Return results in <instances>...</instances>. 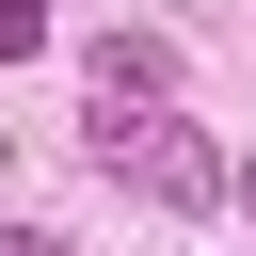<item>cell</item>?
Listing matches in <instances>:
<instances>
[{"label": "cell", "instance_id": "obj_1", "mask_svg": "<svg viewBox=\"0 0 256 256\" xmlns=\"http://www.w3.org/2000/svg\"><path fill=\"white\" fill-rule=\"evenodd\" d=\"M96 112H176V48L160 32H96Z\"/></svg>", "mask_w": 256, "mask_h": 256}, {"label": "cell", "instance_id": "obj_2", "mask_svg": "<svg viewBox=\"0 0 256 256\" xmlns=\"http://www.w3.org/2000/svg\"><path fill=\"white\" fill-rule=\"evenodd\" d=\"M48 48V0H0V64H32Z\"/></svg>", "mask_w": 256, "mask_h": 256}, {"label": "cell", "instance_id": "obj_3", "mask_svg": "<svg viewBox=\"0 0 256 256\" xmlns=\"http://www.w3.org/2000/svg\"><path fill=\"white\" fill-rule=\"evenodd\" d=\"M0 256H80V240H64V224H0Z\"/></svg>", "mask_w": 256, "mask_h": 256}, {"label": "cell", "instance_id": "obj_4", "mask_svg": "<svg viewBox=\"0 0 256 256\" xmlns=\"http://www.w3.org/2000/svg\"><path fill=\"white\" fill-rule=\"evenodd\" d=\"M224 208H240V224H256V144H240V160H224Z\"/></svg>", "mask_w": 256, "mask_h": 256}, {"label": "cell", "instance_id": "obj_5", "mask_svg": "<svg viewBox=\"0 0 256 256\" xmlns=\"http://www.w3.org/2000/svg\"><path fill=\"white\" fill-rule=\"evenodd\" d=\"M0 160H16V128H0Z\"/></svg>", "mask_w": 256, "mask_h": 256}]
</instances>
